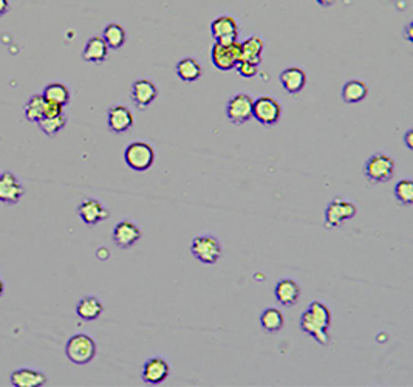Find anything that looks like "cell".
<instances>
[{
	"mask_svg": "<svg viewBox=\"0 0 413 387\" xmlns=\"http://www.w3.org/2000/svg\"><path fill=\"white\" fill-rule=\"evenodd\" d=\"M331 326V313L327 304L313 301L300 316V328L321 345L330 343L328 328Z\"/></svg>",
	"mask_w": 413,
	"mask_h": 387,
	"instance_id": "cell-1",
	"label": "cell"
},
{
	"mask_svg": "<svg viewBox=\"0 0 413 387\" xmlns=\"http://www.w3.org/2000/svg\"><path fill=\"white\" fill-rule=\"evenodd\" d=\"M98 345L97 341L87 333H76L71 336L66 344L67 358L78 366L89 364L97 357Z\"/></svg>",
	"mask_w": 413,
	"mask_h": 387,
	"instance_id": "cell-2",
	"label": "cell"
},
{
	"mask_svg": "<svg viewBox=\"0 0 413 387\" xmlns=\"http://www.w3.org/2000/svg\"><path fill=\"white\" fill-rule=\"evenodd\" d=\"M190 252H192V256L198 262L212 265L218 262L223 248H221V242L218 240L217 235L200 234L195 235L192 242H190Z\"/></svg>",
	"mask_w": 413,
	"mask_h": 387,
	"instance_id": "cell-3",
	"label": "cell"
},
{
	"mask_svg": "<svg viewBox=\"0 0 413 387\" xmlns=\"http://www.w3.org/2000/svg\"><path fill=\"white\" fill-rule=\"evenodd\" d=\"M395 160L392 156L386 154H375L371 155L364 166V176L370 183L379 185L387 183L395 176Z\"/></svg>",
	"mask_w": 413,
	"mask_h": 387,
	"instance_id": "cell-4",
	"label": "cell"
},
{
	"mask_svg": "<svg viewBox=\"0 0 413 387\" xmlns=\"http://www.w3.org/2000/svg\"><path fill=\"white\" fill-rule=\"evenodd\" d=\"M124 161L132 171L144 172L155 163V151L146 141H133L125 147Z\"/></svg>",
	"mask_w": 413,
	"mask_h": 387,
	"instance_id": "cell-5",
	"label": "cell"
},
{
	"mask_svg": "<svg viewBox=\"0 0 413 387\" xmlns=\"http://www.w3.org/2000/svg\"><path fill=\"white\" fill-rule=\"evenodd\" d=\"M357 214L356 204L344 200V199H335L328 203V207L325 208V228L327 230H335V228H340L348 220H352Z\"/></svg>",
	"mask_w": 413,
	"mask_h": 387,
	"instance_id": "cell-6",
	"label": "cell"
},
{
	"mask_svg": "<svg viewBox=\"0 0 413 387\" xmlns=\"http://www.w3.org/2000/svg\"><path fill=\"white\" fill-rule=\"evenodd\" d=\"M211 59L212 64L221 72L233 70L242 61V44L238 41L229 45L216 42L211 50Z\"/></svg>",
	"mask_w": 413,
	"mask_h": 387,
	"instance_id": "cell-7",
	"label": "cell"
},
{
	"mask_svg": "<svg viewBox=\"0 0 413 387\" xmlns=\"http://www.w3.org/2000/svg\"><path fill=\"white\" fill-rule=\"evenodd\" d=\"M252 118L261 125H276L282 118L281 102L273 97H259L254 99Z\"/></svg>",
	"mask_w": 413,
	"mask_h": 387,
	"instance_id": "cell-8",
	"label": "cell"
},
{
	"mask_svg": "<svg viewBox=\"0 0 413 387\" xmlns=\"http://www.w3.org/2000/svg\"><path fill=\"white\" fill-rule=\"evenodd\" d=\"M254 99L249 94L238 93L228 101L226 116L233 124H245L252 118Z\"/></svg>",
	"mask_w": 413,
	"mask_h": 387,
	"instance_id": "cell-9",
	"label": "cell"
},
{
	"mask_svg": "<svg viewBox=\"0 0 413 387\" xmlns=\"http://www.w3.org/2000/svg\"><path fill=\"white\" fill-rule=\"evenodd\" d=\"M171 375V366L166 358L163 357H152L149 358L144 366H142L141 378L142 381L150 386H160L163 384L168 376Z\"/></svg>",
	"mask_w": 413,
	"mask_h": 387,
	"instance_id": "cell-10",
	"label": "cell"
},
{
	"mask_svg": "<svg viewBox=\"0 0 413 387\" xmlns=\"http://www.w3.org/2000/svg\"><path fill=\"white\" fill-rule=\"evenodd\" d=\"M141 230L133 220H121L112 231V240L118 248L129 250L141 240Z\"/></svg>",
	"mask_w": 413,
	"mask_h": 387,
	"instance_id": "cell-11",
	"label": "cell"
},
{
	"mask_svg": "<svg viewBox=\"0 0 413 387\" xmlns=\"http://www.w3.org/2000/svg\"><path fill=\"white\" fill-rule=\"evenodd\" d=\"M78 216L81 217V220L87 226H94L109 219V211L104 207L102 200L94 199V197H89V199L79 203Z\"/></svg>",
	"mask_w": 413,
	"mask_h": 387,
	"instance_id": "cell-12",
	"label": "cell"
},
{
	"mask_svg": "<svg viewBox=\"0 0 413 387\" xmlns=\"http://www.w3.org/2000/svg\"><path fill=\"white\" fill-rule=\"evenodd\" d=\"M211 33L216 39V42L229 45L237 42L238 37V25L233 16H218L211 23Z\"/></svg>",
	"mask_w": 413,
	"mask_h": 387,
	"instance_id": "cell-13",
	"label": "cell"
},
{
	"mask_svg": "<svg viewBox=\"0 0 413 387\" xmlns=\"http://www.w3.org/2000/svg\"><path fill=\"white\" fill-rule=\"evenodd\" d=\"M25 194V188L13 172H4L0 176V202L5 204H18Z\"/></svg>",
	"mask_w": 413,
	"mask_h": 387,
	"instance_id": "cell-14",
	"label": "cell"
},
{
	"mask_svg": "<svg viewBox=\"0 0 413 387\" xmlns=\"http://www.w3.org/2000/svg\"><path fill=\"white\" fill-rule=\"evenodd\" d=\"M133 104L140 109L149 107L158 97V89L154 81L147 78H140L132 84L130 89Z\"/></svg>",
	"mask_w": 413,
	"mask_h": 387,
	"instance_id": "cell-15",
	"label": "cell"
},
{
	"mask_svg": "<svg viewBox=\"0 0 413 387\" xmlns=\"http://www.w3.org/2000/svg\"><path fill=\"white\" fill-rule=\"evenodd\" d=\"M135 123L130 109L123 104H113L107 109V128L113 133H124L129 130Z\"/></svg>",
	"mask_w": 413,
	"mask_h": 387,
	"instance_id": "cell-16",
	"label": "cell"
},
{
	"mask_svg": "<svg viewBox=\"0 0 413 387\" xmlns=\"http://www.w3.org/2000/svg\"><path fill=\"white\" fill-rule=\"evenodd\" d=\"M37 124L47 137H56L67 125V116L62 112V107L50 104L49 112Z\"/></svg>",
	"mask_w": 413,
	"mask_h": 387,
	"instance_id": "cell-17",
	"label": "cell"
},
{
	"mask_svg": "<svg viewBox=\"0 0 413 387\" xmlns=\"http://www.w3.org/2000/svg\"><path fill=\"white\" fill-rule=\"evenodd\" d=\"M49 381V378L42 370L22 367L16 369L11 374V384L14 387H42Z\"/></svg>",
	"mask_w": 413,
	"mask_h": 387,
	"instance_id": "cell-18",
	"label": "cell"
},
{
	"mask_svg": "<svg viewBox=\"0 0 413 387\" xmlns=\"http://www.w3.org/2000/svg\"><path fill=\"white\" fill-rule=\"evenodd\" d=\"M274 295L277 302L283 307H292L299 302L300 299V287L296 281L292 279H281L276 283Z\"/></svg>",
	"mask_w": 413,
	"mask_h": 387,
	"instance_id": "cell-19",
	"label": "cell"
},
{
	"mask_svg": "<svg viewBox=\"0 0 413 387\" xmlns=\"http://www.w3.org/2000/svg\"><path fill=\"white\" fill-rule=\"evenodd\" d=\"M281 84L290 94H297L305 89L307 73L299 67H288L281 73Z\"/></svg>",
	"mask_w": 413,
	"mask_h": 387,
	"instance_id": "cell-20",
	"label": "cell"
},
{
	"mask_svg": "<svg viewBox=\"0 0 413 387\" xmlns=\"http://www.w3.org/2000/svg\"><path fill=\"white\" fill-rule=\"evenodd\" d=\"M109 51V45L102 39V36H92L84 45L82 59L87 62H93V64H102L107 59Z\"/></svg>",
	"mask_w": 413,
	"mask_h": 387,
	"instance_id": "cell-21",
	"label": "cell"
},
{
	"mask_svg": "<svg viewBox=\"0 0 413 387\" xmlns=\"http://www.w3.org/2000/svg\"><path fill=\"white\" fill-rule=\"evenodd\" d=\"M104 313V305L97 296H84L76 304V314L82 321H97Z\"/></svg>",
	"mask_w": 413,
	"mask_h": 387,
	"instance_id": "cell-22",
	"label": "cell"
},
{
	"mask_svg": "<svg viewBox=\"0 0 413 387\" xmlns=\"http://www.w3.org/2000/svg\"><path fill=\"white\" fill-rule=\"evenodd\" d=\"M50 104L44 98V94H31L23 107V113L30 123H39L49 112Z\"/></svg>",
	"mask_w": 413,
	"mask_h": 387,
	"instance_id": "cell-23",
	"label": "cell"
},
{
	"mask_svg": "<svg viewBox=\"0 0 413 387\" xmlns=\"http://www.w3.org/2000/svg\"><path fill=\"white\" fill-rule=\"evenodd\" d=\"M44 98L47 102L51 106H58V107H66L70 99H71V93L70 89L62 82H51L44 89Z\"/></svg>",
	"mask_w": 413,
	"mask_h": 387,
	"instance_id": "cell-24",
	"label": "cell"
},
{
	"mask_svg": "<svg viewBox=\"0 0 413 387\" xmlns=\"http://www.w3.org/2000/svg\"><path fill=\"white\" fill-rule=\"evenodd\" d=\"M369 94V87L364 81L359 79H352L344 84L343 92H340V97L347 102V104H357V102L364 101Z\"/></svg>",
	"mask_w": 413,
	"mask_h": 387,
	"instance_id": "cell-25",
	"label": "cell"
},
{
	"mask_svg": "<svg viewBox=\"0 0 413 387\" xmlns=\"http://www.w3.org/2000/svg\"><path fill=\"white\" fill-rule=\"evenodd\" d=\"M175 72L181 81L185 82H195L203 76V67L200 62L194 58H185L178 61L175 67Z\"/></svg>",
	"mask_w": 413,
	"mask_h": 387,
	"instance_id": "cell-26",
	"label": "cell"
},
{
	"mask_svg": "<svg viewBox=\"0 0 413 387\" xmlns=\"http://www.w3.org/2000/svg\"><path fill=\"white\" fill-rule=\"evenodd\" d=\"M265 50V41L259 36H251L242 42V61L260 64L261 53Z\"/></svg>",
	"mask_w": 413,
	"mask_h": 387,
	"instance_id": "cell-27",
	"label": "cell"
},
{
	"mask_svg": "<svg viewBox=\"0 0 413 387\" xmlns=\"http://www.w3.org/2000/svg\"><path fill=\"white\" fill-rule=\"evenodd\" d=\"M102 39H104L110 50H119L127 41V33L123 25H119V23L116 22H112L104 28Z\"/></svg>",
	"mask_w": 413,
	"mask_h": 387,
	"instance_id": "cell-28",
	"label": "cell"
},
{
	"mask_svg": "<svg viewBox=\"0 0 413 387\" xmlns=\"http://www.w3.org/2000/svg\"><path fill=\"white\" fill-rule=\"evenodd\" d=\"M260 326L268 333H276L283 328L285 318L283 313L277 309H266L260 314Z\"/></svg>",
	"mask_w": 413,
	"mask_h": 387,
	"instance_id": "cell-29",
	"label": "cell"
},
{
	"mask_svg": "<svg viewBox=\"0 0 413 387\" xmlns=\"http://www.w3.org/2000/svg\"><path fill=\"white\" fill-rule=\"evenodd\" d=\"M395 199L404 207H412L413 204V180H401L396 183L393 189Z\"/></svg>",
	"mask_w": 413,
	"mask_h": 387,
	"instance_id": "cell-30",
	"label": "cell"
},
{
	"mask_svg": "<svg viewBox=\"0 0 413 387\" xmlns=\"http://www.w3.org/2000/svg\"><path fill=\"white\" fill-rule=\"evenodd\" d=\"M237 70L243 78H254L259 73V64H254L249 61H240L237 64Z\"/></svg>",
	"mask_w": 413,
	"mask_h": 387,
	"instance_id": "cell-31",
	"label": "cell"
},
{
	"mask_svg": "<svg viewBox=\"0 0 413 387\" xmlns=\"http://www.w3.org/2000/svg\"><path fill=\"white\" fill-rule=\"evenodd\" d=\"M404 145H406L410 151H413V129L404 133Z\"/></svg>",
	"mask_w": 413,
	"mask_h": 387,
	"instance_id": "cell-32",
	"label": "cell"
},
{
	"mask_svg": "<svg viewBox=\"0 0 413 387\" xmlns=\"http://www.w3.org/2000/svg\"><path fill=\"white\" fill-rule=\"evenodd\" d=\"M404 37H406L409 42L413 44V20L409 22L406 25V28H404Z\"/></svg>",
	"mask_w": 413,
	"mask_h": 387,
	"instance_id": "cell-33",
	"label": "cell"
},
{
	"mask_svg": "<svg viewBox=\"0 0 413 387\" xmlns=\"http://www.w3.org/2000/svg\"><path fill=\"white\" fill-rule=\"evenodd\" d=\"M8 10H10V0H0V18L5 16Z\"/></svg>",
	"mask_w": 413,
	"mask_h": 387,
	"instance_id": "cell-34",
	"label": "cell"
},
{
	"mask_svg": "<svg viewBox=\"0 0 413 387\" xmlns=\"http://www.w3.org/2000/svg\"><path fill=\"white\" fill-rule=\"evenodd\" d=\"M98 257L99 259H102V260H107V257H109V251H107V248L106 247H101L99 250H98Z\"/></svg>",
	"mask_w": 413,
	"mask_h": 387,
	"instance_id": "cell-35",
	"label": "cell"
},
{
	"mask_svg": "<svg viewBox=\"0 0 413 387\" xmlns=\"http://www.w3.org/2000/svg\"><path fill=\"white\" fill-rule=\"evenodd\" d=\"M316 2L321 6H331L333 4H335V0H316Z\"/></svg>",
	"mask_w": 413,
	"mask_h": 387,
	"instance_id": "cell-36",
	"label": "cell"
},
{
	"mask_svg": "<svg viewBox=\"0 0 413 387\" xmlns=\"http://www.w3.org/2000/svg\"><path fill=\"white\" fill-rule=\"evenodd\" d=\"M4 291H5V283H4L2 279H0V296L4 295Z\"/></svg>",
	"mask_w": 413,
	"mask_h": 387,
	"instance_id": "cell-37",
	"label": "cell"
},
{
	"mask_svg": "<svg viewBox=\"0 0 413 387\" xmlns=\"http://www.w3.org/2000/svg\"><path fill=\"white\" fill-rule=\"evenodd\" d=\"M0 176H2V173H0Z\"/></svg>",
	"mask_w": 413,
	"mask_h": 387,
	"instance_id": "cell-38",
	"label": "cell"
}]
</instances>
